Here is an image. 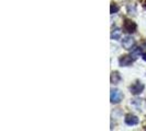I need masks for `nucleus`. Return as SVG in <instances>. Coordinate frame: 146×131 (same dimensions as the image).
I'll use <instances>...</instances> for the list:
<instances>
[{
	"mask_svg": "<svg viewBox=\"0 0 146 131\" xmlns=\"http://www.w3.org/2000/svg\"><path fill=\"white\" fill-rule=\"evenodd\" d=\"M123 29H124V32L129 33V34L134 33L136 31V24H135V22H133L132 20H129V19L124 20V22H123Z\"/></svg>",
	"mask_w": 146,
	"mask_h": 131,
	"instance_id": "nucleus-1",
	"label": "nucleus"
},
{
	"mask_svg": "<svg viewBox=\"0 0 146 131\" xmlns=\"http://www.w3.org/2000/svg\"><path fill=\"white\" fill-rule=\"evenodd\" d=\"M130 91H131L132 94L134 95L141 94L144 91V84L142 82H139V81H136L135 83H133L131 86H130Z\"/></svg>",
	"mask_w": 146,
	"mask_h": 131,
	"instance_id": "nucleus-2",
	"label": "nucleus"
},
{
	"mask_svg": "<svg viewBox=\"0 0 146 131\" xmlns=\"http://www.w3.org/2000/svg\"><path fill=\"white\" fill-rule=\"evenodd\" d=\"M110 98H111V103L113 104H117L122 101L123 98V94L121 91L119 90H111V95H110Z\"/></svg>",
	"mask_w": 146,
	"mask_h": 131,
	"instance_id": "nucleus-3",
	"label": "nucleus"
},
{
	"mask_svg": "<svg viewBox=\"0 0 146 131\" xmlns=\"http://www.w3.org/2000/svg\"><path fill=\"white\" fill-rule=\"evenodd\" d=\"M133 56H127V55H125V56H122L121 58L119 59V64L121 67H129V66H131L133 62H134V58H132Z\"/></svg>",
	"mask_w": 146,
	"mask_h": 131,
	"instance_id": "nucleus-4",
	"label": "nucleus"
},
{
	"mask_svg": "<svg viewBox=\"0 0 146 131\" xmlns=\"http://www.w3.org/2000/svg\"><path fill=\"white\" fill-rule=\"evenodd\" d=\"M135 45V41H134V38L131 36H126L123 38V41H122V46H123V48L125 49H132V47Z\"/></svg>",
	"mask_w": 146,
	"mask_h": 131,
	"instance_id": "nucleus-5",
	"label": "nucleus"
},
{
	"mask_svg": "<svg viewBox=\"0 0 146 131\" xmlns=\"http://www.w3.org/2000/svg\"><path fill=\"white\" fill-rule=\"evenodd\" d=\"M124 121L125 124H129V126H136L139 124V118L136 116H134V115H132V114H129V115L125 116Z\"/></svg>",
	"mask_w": 146,
	"mask_h": 131,
	"instance_id": "nucleus-6",
	"label": "nucleus"
},
{
	"mask_svg": "<svg viewBox=\"0 0 146 131\" xmlns=\"http://www.w3.org/2000/svg\"><path fill=\"white\" fill-rule=\"evenodd\" d=\"M120 81H121V75L117 72H112V74H111V83L117 84Z\"/></svg>",
	"mask_w": 146,
	"mask_h": 131,
	"instance_id": "nucleus-7",
	"label": "nucleus"
},
{
	"mask_svg": "<svg viewBox=\"0 0 146 131\" xmlns=\"http://www.w3.org/2000/svg\"><path fill=\"white\" fill-rule=\"evenodd\" d=\"M121 34H122V31L120 29H114L111 33V38L112 39H119L121 37Z\"/></svg>",
	"mask_w": 146,
	"mask_h": 131,
	"instance_id": "nucleus-8",
	"label": "nucleus"
},
{
	"mask_svg": "<svg viewBox=\"0 0 146 131\" xmlns=\"http://www.w3.org/2000/svg\"><path fill=\"white\" fill-rule=\"evenodd\" d=\"M120 10V7L117 6V3H111V8H110V12L113 14V13H117V11Z\"/></svg>",
	"mask_w": 146,
	"mask_h": 131,
	"instance_id": "nucleus-9",
	"label": "nucleus"
},
{
	"mask_svg": "<svg viewBox=\"0 0 146 131\" xmlns=\"http://www.w3.org/2000/svg\"><path fill=\"white\" fill-rule=\"evenodd\" d=\"M142 58H143L146 61V54H143V55H142Z\"/></svg>",
	"mask_w": 146,
	"mask_h": 131,
	"instance_id": "nucleus-10",
	"label": "nucleus"
},
{
	"mask_svg": "<svg viewBox=\"0 0 146 131\" xmlns=\"http://www.w3.org/2000/svg\"><path fill=\"white\" fill-rule=\"evenodd\" d=\"M144 7L146 8V0H145V1H144Z\"/></svg>",
	"mask_w": 146,
	"mask_h": 131,
	"instance_id": "nucleus-11",
	"label": "nucleus"
}]
</instances>
